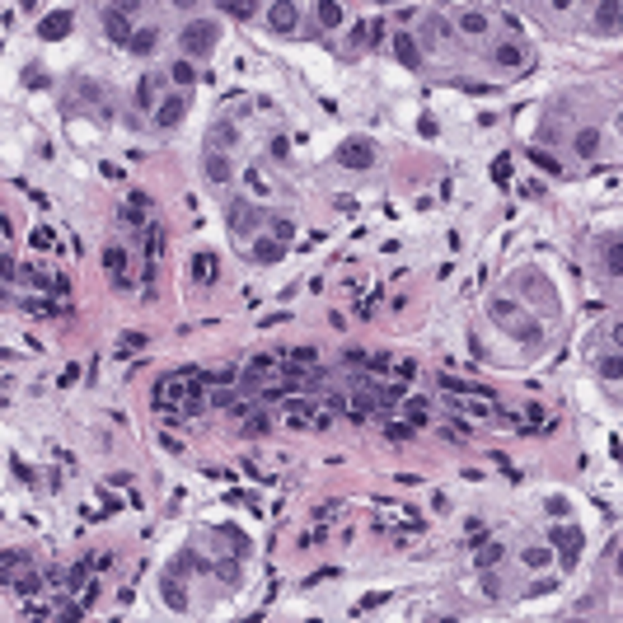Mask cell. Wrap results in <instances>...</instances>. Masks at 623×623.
I'll list each match as a JSON object with an SVG mask.
<instances>
[{
  "instance_id": "1",
  "label": "cell",
  "mask_w": 623,
  "mask_h": 623,
  "mask_svg": "<svg viewBox=\"0 0 623 623\" xmlns=\"http://www.w3.org/2000/svg\"><path fill=\"white\" fill-rule=\"evenodd\" d=\"M216 43H220V24H216V19H192V24H183V33H179L183 61H197V56H207Z\"/></svg>"
},
{
  "instance_id": "2",
  "label": "cell",
  "mask_w": 623,
  "mask_h": 623,
  "mask_svg": "<svg viewBox=\"0 0 623 623\" xmlns=\"http://www.w3.org/2000/svg\"><path fill=\"white\" fill-rule=\"evenodd\" d=\"M131 14H136V5H108L104 10V33H108V43H117V47H131Z\"/></svg>"
},
{
  "instance_id": "3",
  "label": "cell",
  "mask_w": 623,
  "mask_h": 623,
  "mask_svg": "<svg viewBox=\"0 0 623 623\" xmlns=\"http://www.w3.org/2000/svg\"><path fill=\"white\" fill-rule=\"evenodd\" d=\"M548 548H558V553H563V571H571V567H576V558H581V530L558 520V525L548 530Z\"/></svg>"
},
{
  "instance_id": "4",
  "label": "cell",
  "mask_w": 623,
  "mask_h": 623,
  "mask_svg": "<svg viewBox=\"0 0 623 623\" xmlns=\"http://www.w3.org/2000/svg\"><path fill=\"white\" fill-rule=\"evenodd\" d=\"M375 159H380V150H375V141H365V136L342 141V150H338L342 169H375Z\"/></svg>"
},
{
  "instance_id": "5",
  "label": "cell",
  "mask_w": 623,
  "mask_h": 623,
  "mask_svg": "<svg viewBox=\"0 0 623 623\" xmlns=\"http://www.w3.org/2000/svg\"><path fill=\"white\" fill-rule=\"evenodd\" d=\"M225 220H230V234L234 239H253V230H258V220H262V211L253 207V202H230V211H225Z\"/></svg>"
},
{
  "instance_id": "6",
  "label": "cell",
  "mask_w": 623,
  "mask_h": 623,
  "mask_svg": "<svg viewBox=\"0 0 623 623\" xmlns=\"http://www.w3.org/2000/svg\"><path fill=\"white\" fill-rule=\"evenodd\" d=\"M164 80H169V71H146V76L136 80V108H150V113H155Z\"/></svg>"
},
{
  "instance_id": "7",
  "label": "cell",
  "mask_w": 623,
  "mask_h": 623,
  "mask_svg": "<svg viewBox=\"0 0 623 623\" xmlns=\"http://www.w3.org/2000/svg\"><path fill=\"white\" fill-rule=\"evenodd\" d=\"M159 600H164L174 614H188V604H192V600H188V591H183V576H179V571H164V576H159Z\"/></svg>"
},
{
  "instance_id": "8",
  "label": "cell",
  "mask_w": 623,
  "mask_h": 623,
  "mask_svg": "<svg viewBox=\"0 0 623 623\" xmlns=\"http://www.w3.org/2000/svg\"><path fill=\"white\" fill-rule=\"evenodd\" d=\"M183 113H188V94H164V99H159V108H155V127L164 131V127H179L183 122Z\"/></svg>"
},
{
  "instance_id": "9",
  "label": "cell",
  "mask_w": 623,
  "mask_h": 623,
  "mask_svg": "<svg viewBox=\"0 0 623 623\" xmlns=\"http://www.w3.org/2000/svg\"><path fill=\"white\" fill-rule=\"evenodd\" d=\"M267 24H272V33H295V24H300V5H291V0L267 5Z\"/></svg>"
},
{
  "instance_id": "10",
  "label": "cell",
  "mask_w": 623,
  "mask_h": 623,
  "mask_svg": "<svg viewBox=\"0 0 623 623\" xmlns=\"http://www.w3.org/2000/svg\"><path fill=\"white\" fill-rule=\"evenodd\" d=\"M71 24H76V14H71V10H52L47 19H38V38H43V43H56V38H66V33H71Z\"/></svg>"
},
{
  "instance_id": "11",
  "label": "cell",
  "mask_w": 623,
  "mask_h": 623,
  "mask_svg": "<svg viewBox=\"0 0 623 623\" xmlns=\"http://www.w3.org/2000/svg\"><path fill=\"white\" fill-rule=\"evenodd\" d=\"M394 61H398L403 71H417V66H422V47H417L413 33H394Z\"/></svg>"
},
{
  "instance_id": "12",
  "label": "cell",
  "mask_w": 623,
  "mask_h": 623,
  "mask_svg": "<svg viewBox=\"0 0 623 623\" xmlns=\"http://www.w3.org/2000/svg\"><path fill=\"white\" fill-rule=\"evenodd\" d=\"M492 66H501V71H525L530 56H525L520 43H497V47H492Z\"/></svg>"
},
{
  "instance_id": "13",
  "label": "cell",
  "mask_w": 623,
  "mask_h": 623,
  "mask_svg": "<svg viewBox=\"0 0 623 623\" xmlns=\"http://www.w3.org/2000/svg\"><path fill=\"white\" fill-rule=\"evenodd\" d=\"M506 328H511L520 342H530V347H539V342H544V324H539V314H516Z\"/></svg>"
},
{
  "instance_id": "14",
  "label": "cell",
  "mask_w": 623,
  "mask_h": 623,
  "mask_svg": "<svg viewBox=\"0 0 623 623\" xmlns=\"http://www.w3.org/2000/svg\"><path fill=\"white\" fill-rule=\"evenodd\" d=\"M202 174H207L211 183H230L234 179L230 155H220V150H202Z\"/></svg>"
},
{
  "instance_id": "15",
  "label": "cell",
  "mask_w": 623,
  "mask_h": 623,
  "mask_svg": "<svg viewBox=\"0 0 623 623\" xmlns=\"http://www.w3.org/2000/svg\"><path fill=\"white\" fill-rule=\"evenodd\" d=\"M506 563V544L501 539H488L483 548H473V567L478 571H492V567H501Z\"/></svg>"
},
{
  "instance_id": "16",
  "label": "cell",
  "mask_w": 623,
  "mask_h": 623,
  "mask_svg": "<svg viewBox=\"0 0 623 623\" xmlns=\"http://www.w3.org/2000/svg\"><path fill=\"white\" fill-rule=\"evenodd\" d=\"M234 146H239V127H230V122H216V127L207 131V150H220V155H230Z\"/></svg>"
},
{
  "instance_id": "17",
  "label": "cell",
  "mask_w": 623,
  "mask_h": 623,
  "mask_svg": "<svg viewBox=\"0 0 623 623\" xmlns=\"http://www.w3.org/2000/svg\"><path fill=\"white\" fill-rule=\"evenodd\" d=\"M216 277H220V258L202 249V253L192 258V282H197V286H216Z\"/></svg>"
},
{
  "instance_id": "18",
  "label": "cell",
  "mask_w": 623,
  "mask_h": 623,
  "mask_svg": "<svg viewBox=\"0 0 623 623\" xmlns=\"http://www.w3.org/2000/svg\"><path fill=\"white\" fill-rule=\"evenodd\" d=\"M403 422H408V427H431V403H427V398H422V394H408V398H403Z\"/></svg>"
},
{
  "instance_id": "19",
  "label": "cell",
  "mask_w": 623,
  "mask_h": 623,
  "mask_svg": "<svg viewBox=\"0 0 623 623\" xmlns=\"http://www.w3.org/2000/svg\"><path fill=\"white\" fill-rule=\"evenodd\" d=\"M455 28L468 33V38H478V33H488V14L483 10H455Z\"/></svg>"
},
{
  "instance_id": "20",
  "label": "cell",
  "mask_w": 623,
  "mask_h": 623,
  "mask_svg": "<svg viewBox=\"0 0 623 623\" xmlns=\"http://www.w3.org/2000/svg\"><path fill=\"white\" fill-rule=\"evenodd\" d=\"M249 253H253V262H262V267H267V262H282V258H286V244H277V239L267 234V239H253V249H249Z\"/></svg>"
},
{
  "instance_id": "21",
  "label": "cell",
  "mask_w": 623,
  "mask_h": 623,
  "mask_svg": "<svg viewBox=\"0 0 623 623\" xmlns=\"http://www.w3.org/2000/svg\"><path fill=\"white\" fill-rule=\"evenodd\" d=\"M159 47V28H136V33H131V47L127 52L131 56H150Z\"/></svg>"
},
{
  "instance_id": "22",
  "label": "cell",
  "mask_w": 623,
  "mask_h": 623,
  "mask_svg": "<svg viewBox=\"0 0 623 623\" xmlns=\"http://www.w3.org/2000/svg\"><path fill=\"white\" fill-rule=\"evenodd\" d=\"M267 431H272V417L267 413H249L244 422H239V436H249V441H262Z\"/></svg>"
},
{
  "instance_id": "23",
  "label": "cell",
  "mask_w": 623,
  "mask_h": 623,
  "mask_svg": "<svg viewBox=\"0 0 623 623\" xmlns=\"http://www.w3.org/2000/svg\"><path fill=\"white\" fill-rule=\"evenodd\" d=\"M314 14H319V28H338L347 10H342L338 0H319V5H314Z\"/></svg>"
},
{
  "instance_id": "24",
  "label": "cell",
  "mask_w": 623,
  "mask_h": 623,
  "mask_svg": "<svg viewBox=\"0 0 623 623\" xmlns=\"http://www.w3.org/2000/svg\"><path fill=\"white\" fill-rule=\"evenodd\" d=\"M220 539H225V548H230L234 558H249V534H244L239 525H225V530H220Z\"/></svg>"
},
{
  "instance_id": "25",
  "label": "cell",
  "mask_w": 623,
  "mask_h": 623,
  "mask_svg": "<svg viewBox=\"0 0 623 623\" xmlns=\"http://www.w3.org/2000/svg\"><path fill=\"white\" fill-rule=\"evenodd\" d=\"M169 80H174L183 94H188V89L197 84V66H192V61H174V66H169Z\"/></svg>"
},
{
  "instance_id": "26",
  "label": "cell",
  "mask_w": 623,
  "mask_h": 623,
  "mask_svg": "<svg viewBox=\"0 0 623 623\" xmlns=\"http://www.w3.org/2000/svg\"><path fill=\"white\" fill-rule=\"evenodd\" d=\"M211 571H216V576H220L225 586H234V581H244V558H234V553H230L225 563H216Z\"/></svg>"
},
{
  "instance_id": "27",
  "label": "cell",
  "mask_w": 623,
  "mask_h": 623,
  "mask_svg": "<svg viewBox=\"0 0 623 623\" xmlns=\"http://www.w3.org/2000/svg\"><path fill=\"white\" fill-rule=\"evenodd\" d=\"M488 314H492V324H501V328H506V324H511V319H516V300H506V295H497L492 305H488Z\"/></svg>"
},
{
  "instance_id": "28",
  "label": "cell",
  "mask_w": 623,
  "mask_h": 623,
  "mask_svg": "<svg viewBox=\"0 0 623 623\" xmlns=\"http://www.w3.org/2000/svg\"><path fill=\"white\" fill-rule=\"evenodd\" d=\"M159 249H164V225H146V262H159Z\"/></svg>"
},
{
  "instance_id": "29",
  "label": "cell",
  "mask_w": 623,
  "mask_h": 623,
  "mask_svg": "<svg viewBox=\"0 0 623 623\" xmlns=\"http://www.w3.org/2000/svg\"><path fill=\"white\" fill-rule=\"evenodd\" d=\"M104 267H108V277L127 272V249H122V244H108L104 249Z\"/></svg>"
},
{
  "instance_id": "30",
  "label": "cell",
  "mask_w": 623,
  "mask_h": 623,
  "mask_svg": "<svg viewBox=\"0 0 623 623\" xmlns=\"http://www.w3.org/2000/svg\"><path fill=\"white\" fill-rule=\"evenodd\" d=\"M619 14H623L619 0H604V5H596V24H600V28H619Z\"/></svg>"
},
{
  "instance_id": "31",
  "label": "cell",
  "mask_w": 623,
  "mask_h": 623,
  "mask_svg": "<svg viewBox=\"0 0 623 623\" xmlns=\"http://www.w3.org/2000/svg\"><path fill=\"white\" fill-rule=\"evenodd\" d=\"M600 150V127H581L576 131V155H596Z\"/></svg>"
},
{
  "instance_id": "32",
  "label": "cell",
  "mask_w": 623,
  "mask_h": 623,
  "mask_svg": "<svg viewBox=\"0 0 623 623\" xmlns=\"http://www.w3.org/2000/svg\"><path fill=\"white\" fill-rule=\"evenodd\" d=\"M5 586H14V596L33 600V596H38V586H43V581H38V576H5Z\"/></svg>"
},
{
  "instance_id": "33",
  "label": "cell",
  "mask_w": 623,
  "mask_h": 623,
  "mask_svg": "<svg viewBox=\"0 0 623 623\" xmlns=\"http://www.w3.org/2000/svg\"><path fill=\"white\" fill-rule=\"evenodd\" d=\"M530 164H534V169H544V174H563V164L548 155V150H539V146H530Z\"/></svg>"
},
{
  "instance_id": "34",
  "label": "cell",
  "mask_w": 623,
  "mask_h": 623,
  "mask_svg": "<svg viewBox=\"0 0 623 623\" xmlns=\"http://www.w3.org/2000/svg\"><path fill=\"white\" fill-rule=\"evenodd\" d=\"M548 558H553V548H548V544H530V548H525V567H534V571L548 567Z\"/></svg>"
},
{
  "instance_id": "35",
  "label": "cell",
  "mask_w": 623,
  "mask_h": 623,
  "mask_svg": "<svg viewBox=\"0 0 623 623\" xmlns=\"http://www.w3.org/2000/svg\"><path fill=\"white\" fill-rule=\"evenodd\" d=\"M220 10H225V14H234V19H239V24H244V19H253V14H258V5H253V0H225V5H220Z\"/></svg>"
},
{
  "instance_id": "36",
  "label": "cell",
  "mask_w": 623,
  "mask_h": 623,
  "mask_svg": "<svg viewBox=\"0 0 623 623\" xmlns=\"http://www.w3.org/2000/svg\"><path fill=\"white\" fill-rule=\"evenodd\" d=\"M361 370H370V375H385V370H394V352H370Z\"/></svg>"
},
{
  "instance_id": "37",
  "label": "cell",
  "mask_w": 623,
  "mask_h": 623,
  "mask_svg": "<svg viewBox=\"0 0 623 623\" xmlns=\"http://www.w3.org/2000/svg\"><path fill=\"white\" fill-rule=\"evenodd\" d=\"M286 361L291 365H319V347H291Z\"/></svg>"
},
{
  "instance_id": "38",
  "label": "cell",
  "mask_w": 623,
  "mask_h": 623,
  "mask_svg": "<svg viewBox=\"0 0 623 623\" xmlns=\"http://www.w3.org/2000/svg\"><path fill=\"white\" fill-rule=\"evenodd\" d=\"M380 604H389V591H370V596H361V604L352 609V619H361L365 609H380Z\"/></svg>"
},
{
  "instance_id": "39",
  "label": "cell",
  "mask_w": 623,
  "mask_h": 623,
  "mask_svg": "<svg viewBox=\"0 0 623 623\" xmlns=\"http://www.w3.org/2000/svg\"><path fill=\"white\" fill-rule=\"evenodd\" d=\"M365 47H385V14H375L365 24Z\"/></svg>"
},
{
  "instance_id": "40",
  "label": "cell",
  "mask_w": 623,
  "mask_h": 623,
  "mask_svg": "<svg viewBox=\"0 0 623 623\" xmlns=\"http://www.w3.org/2000/svg\"><path fill=\"white\" fill-rule=\"evenodd\" d=\"M600 375L619 385V375H623V361H619V352H614V356H600Z\"/></svg>"
},
{
  "instance_id": "41",
  "label": "cell",
  "mask_w": 623,
  "mask_h": 623,
  "mask_svg": "<svg viewBox=\"0 0 623 623\" xmlns=\"http://www.w3.org/2000/svg\"><path fill=\"white\" fill-rule=\"evenodd\" d=\"M365 356H370L365 347H342V365H347V370H361Z\"/></svg>"
},
{
  "instance_id": "42",
  "label": "cell",
  "mask_w": 623,
  "mask_h": 623,
  "mask_svg": "<svg viewBox=\"0 0 623 623\" xmlns=\"http://www.w3.org/2000/svg\"><path fill=\"white\" fill-rule=\"evenodd\" d=\"M146 342H150V338H146V333H136V328H127V333H122V338H117V347H122V356H127V347H131V352H141V347H146Z\"/></svg>"
},
{
  "instance_id": "43",
  "label": "cell",
  "mask_w": 623,
  "mask_h": 623,
  "mask_svg": "<svg viewBox=\"0 0 623 623\" xmlns=\"http://www.w3.org/2000/svg\"><path fill=\"white\" fill-rule=\"evenodd\" d=\"M385 436H389V441H408V436H413V427H408V422H394V417H385Z\"/></svg>"
},
{
  "instance_id": "44",
  "label": "cell",
  "mask_w": 623,
  "mask_h": 623,
  "mask_svg": "<svg viewBox=\"0 0 623 623\" xmlns=\"http://www.w3.org/2000/svg\"><path fill=\"white\" fill-rule=\"evenodd\" d=\"M244 183H249V188H253L258 197H272V188H267V179H262L258 169H244Z\"/></svg>"
},
{
  "instance_id": "45",
  "label": "cell",
  "mask_w": 623,
  "mask_h": 623,
  "mask_svg": "<svg viewBox=\"0 0 623 623\" xmlns=\"http://www.w3.org/2000/svg\"><path fill=\"white\" fill-rule=\"evenodd\" d=\"M492 179H497V183H511V155H506V150L492 159Z\"/></svg>"
},
{
  "instance_id": "46",
  "label": "cell",
  "mask_w": 623,
  "mask_h": 623,
  "mask_svg": "<svg viewBox=\"0 0 623 623\" xmlns=\"http://www.w3.org/2000/svg\"><path fill=\"white\" fill-rule=\"evenodd\" d=\"M544 506H548V516H553V520H567V511H571V501H567V497H548Z\"/></svg>"
},
{
  "instance_id": "47",
  "label": "cell",
  "mask_w": 623,
  "mask_h": 623,
  "mask_svg": "<svg viewBox=\"0 0 623 623\" xmlns=\"http://www.w3.org/2000/svg\"><path fill=\"white\" fill-rule=\"evenodd\" d=\"M361 47H365V24L356 19V24H352V33H347V52H361Z\"/></svg>"
},
{
  "instance_id": "48",
  "label": "cell",
  "mask_w": 623,
  "mask_h": 623,
  "mask_svg": "<svg viewBox=\"0 0 623 623\" xmlns=\"http://www.w3.org/2000/svg\"><path fill=\"white\" fill-rule=\"evenodd\" d=\"M394 375H398V380L408 385V380L417 375V361H413V356H398V361H394Z\"/></svg>"
},
{
  "instance_id": "49",
  "label": "cell",
  "mask_w": 623,
  "mask_h": 623,
  "mask_svg": "<svg viewBox=\"0 0 623 623\" xmlns=\"http://www.w3.org/2000/svg\"><path fill=\"white\" fill-rule=\"evenodd\" d=\"M356 207H361V202H356L352 192H338V197H333V211H342V216H356Z\"/></svg>"
},
{
  "instance_id": "50",
  "label": "cell",
  "mask_w": 623,
  "mask_h": 623,
  "mask_svg": "<svg viewBox=\"0 0 623 623\" xmlns=\"http://www.w3.org/2000/svg\"><path fill=\"white\" fill-rule=\"evenodd\" d=\"M604 267H609V272H614V277H619V272H623V258H619V239H614V244H609V249H604Z\"/></svg>"
},
{
  "instance_id": "51",
  "label": "cell",
  "mask_w": 623,
  "mask_h": 623,
  "mask_svg": "<svg viewBox=\"0 0 623 623\" xmlns=\"http://www.w3.org/2000/svg\"><path fill=\"white\" fill-rule=\"evenodd\" d=\"M28 558L19 553V548H5V576H14V567H24Z\"/></svg>"
},
{
  "instance_id": "52",
  "label": "cell",
  "mask_w": 623,
  "mask_h": 623,
  "mask_svg": "<svg viewBox=\"0 0 623 623\" xmlns=\"http://www.w3.org/2000/svg\"><path fill=\"white\" fill-rule=\"evenodd\" d=\"M464 94H497V84H483V80H460Z\"/></svg>"
},
{
  "instance_id": "53",
  "label": "cell",
  "mask_w": 623,
  "mask_h": 623,
  "mask_svg": "<svg viewBox=\"0 0 623 623\" xmlns=\"http://www.w3.org/2000/svg\"><path fill=\"white\" fill-rule=\"evenodd\" d=\"M417 131H422L427 141H436V136H441V127H436V117H431V113H422V122H417Z\"/></svg>"
},
{
  "instance_id": "54",
  "label": "cell",
  "mask_w": 623,
  "mask_h": 623,
  "mask_svg": "<svg viewBox=\"0 0 623 623\" xmlns=\"http://www.w3.org/2000/svg\"><path fill=\"white\" fill-rule=\"evenodd\" d=\"M56 244V234L47 230V225H38V230H33V249H52Z\"/></svg>"
},
{
  "instance_id": "55",
  "label": "cell",
  "mask_w": 623,
  "mask_h": 623,
  "mask_svg": "<svg viewBox=\"0 0 623 623\" xmlns=\"http://www.w3.org/2000/svg\"><path fill=\"white\" fill-rule=\"evenodd\" d=\"M10 473H14L19 483H33V468H28L24 460H14V455H10Z\"/></svg>"
},
{
  "instance_id": "56",
  "label": "cell",
  "mask_w": 623,
  "mask_h": 623,
  "mask_svg": "<svg viewBox=\"0 0 623 623\" xmlns=\"http://www.w3.org/2000/svg\"><path fill=\"white\" fill-rule=\"evenodd\" d=\"M117 216H122V225H141V216H146V211L136 207V202H127V207L117 211Z\"/></svg>"
},
{
  "instance_id": "57",
  "label": "cell",
  "mask_w": 623,
  "mask_h": 623,
  "mask_svg": "<svg viewBox=\"0 0 623 623\" xmlns=\"http://www.w3.org/2000/svg\"><path fill=\"white\" fill-rule=\"evenodd\" d=\"M272 239H277V244H286V239H291V220H286V216H277V220H272Z\"/></svg>"
},
{
  "instance_id": "58",
  "label": "cell",
  "mask_w": 623,
  "mask_h": 623,
  "mask_svg": "<svg viewBox=\"0 0 623 623\" xmlns=\"http://www.w3.org/2000/svg\"><path fill=\"white\" fill-rule=\"evenodd\" d=\"M267 150H272V159H286V155H291V141H286V136H272Z\"/></svg>"
},
{
  "instance_id": "59",
  "label": "cell",
  "mask_w": 623,
  "mask_h": 623,
  "mask_svg": "<svg viewBox=\"0 0 623 623\" xmlns=\"http://www.w3.org/2000/svg\"><path fill=\"white\" fill-rule=\"evenodd\" d=\"M159 445H164L169 455H179V450H183V436H174V431H159Z\"/></svg>"
},
{
  "instance_id": "60",
  "label": "cell",
  "mask_w": 623,
  "mask_h": 623,
  "mask_svg": "<svg viewBox=\"0 0 623 623\" xmlns=\"http://www.w3.org/2000/svg\"><path fill=\"white\" fill-rule=\"evenodd\" d=\"M338 506H342V501H319V506H314V520H328Z\"/></svg>"
},
{
  "instance_id": "61",
  "label": "cell",
  "mask_w": 623,
  "mask_h": 623,
  "mask_svg": "<svg viewBox=\"0 0 623 623\" xmlns=\"http://www.w3.org/2000/svg\"><path fill=\"white\" fill-rule=\"evenodd\" d=\"M417 14H422V10H413V5H403V10H394V19H398V24H413Z\"/></svg>"
},
{
  "instance_id": "62",
  "label": "cell",
  "mask_w": 623,
  "mask_h": 623,
  "mask_svg": "<svg viewBox=\"0 0 623 623\" xmlns=\"http://www.w3.org/2000/svg\"><path fill=\"white\" fill-rule=\"evenodd\" d=\"M80 380V365H66V370H61V389H66V385H76Z\"/></svg>"
},
{
  "instance_id": "63",
  "label": "cell",
  "mask_w": 623,
  "mask_h": 623,
  "mask_svg": "<svg viewBox=\"0 0 623 623\" xmlns=\"http://www.w3.org/2000/svg\"><path fill=\"white\" fill-rule=\"evenodd\" d=\"M553 586H558V581H553V576H548V581H534V586H530V596H548V591H553Z\"/></svg>"
},
{
  "instance_id": "64",
  "label": "cell",
  "mask_w": 623,
  "mask_h": 623,
  "mask_svg": "<svg viewBox=\"0 0 623 623\" xmlns=\"http://www.w3.org/2000/svg\"><path fill=\"white\" fill-rule=\"evenodd\" d=\"M52 295H71V277H56V282H52Z\"/></svg>"
}]
</instances>
